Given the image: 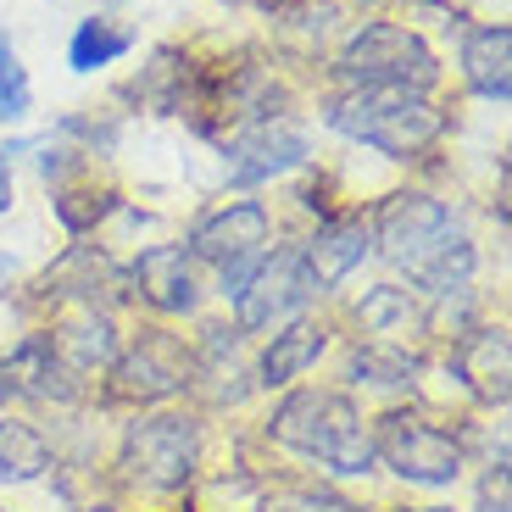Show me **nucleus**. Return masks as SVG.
I'll return each mask as SVG.
<instances>
[{
	"label": "nucleus",
	"mask_w": 512,
	"mask_h": 512,
	"mask_svg": "<svg viewBox=\"0 0 512 512\" xmlns=\"http://www.w3.org/2000/svg\"><path fill=\"white\" fill-rule=\"evenodd\" d=\"M184 373H190V362L179 357V346L162 340V334H151V340H140V346L117 362V396L156 401V396H167V390H179Z\"/></svg>",
	"instance_id": "obj_13"
},
{
	"label": "nucleus",
	"mask_w": 512,
	"mask_h": 512,
	"mask_svg": "<svg viewBox=\"0 0 512 512\" xmlns=\"http://www.w3.org/2000/svg\"><path fill=\"white\" fill-rule=\"evenodd\" d=\"M340 78L351 90H435L440 56L423 45V34L401 23H362L340 51Z\"/></svg>",
	"instance_id": "obj_4"
},
{
	"label": "nucleus",
	"mask_w": 512,
	"mask_h": 512,
	"mask_svg": "<svg viewBox=\"0 0 512 512\" xmlns=\"http://www.w3.org/2000/svg\"><path fill=\"white\" fill-rule=\"evenodd\" d=\"M362 329L379 334V340H396V334H412L423 323V312L412 307V295L396 290V284H379V290L362 295V307H357Z\"/></svg>",
	"instance_id": "obj_19"
},
{
	"label": "nucleus",
	"mask_w": 512,
	"mask_h": 512,
	"mask_svg": "<svg viewBox=\"0 0 512 512\" xmlns=\"http://www.w3.org/2000/svg\"><path fill=\"white\" fill-rule=\"evenodd\" d=\"M28 106H34V95H28V73H23V62H17L12 39L0 34V117L17 123V117H28Z\"/></svg>",
	"instance_id": "obj_21"
},
{
	"label": "nucleus",
	"mask_w": 512,
	"mask_h": 512,
	"mask_svg": "<svg viewBox=\"0 0 512 512\" xmlns=\"http://www.w3.org/2000/svg\"><path fill=\"white\" fill-rule=\"evenodd\" d=\"M318 357H323V329L301 318V323H290L284 334H273V346L262 351V368L256 373H262V384L273 390V384H295Z\"/></svg>",
	"instance_id": "obj_16"
},
{
	"label": "nucleus",
	"mask_w": 512,
	"mask_h": 512,
	"mask_svg": "<svg viewBox=\"0 0 512 512\" xmlns=\"http://www.w3.org/2000/svg\"><path fill=\"white\" fill-rule=\"evenodd\" d=\"M379 245L429 295H457L479 268L468 229L435 195H390V206H384V218H379Z\"/></svg>",
	"instance_id": "obj_1"
},
{
	"label": "nucleus",
	"mask_w": 512,
	"mask_h": 512,
	"mask_svg": "<svg viewBox=\"0 0 512 512\" xmlns=\"http://www.w3.org/2000/svg\"><path fill=\"white\" fill-rule=\"evenodd\" d=\"M268 229H273V218H268L262 201H229V206H218V212H206L190 229V256L229 268L240 256L262 251V245H268Z\"/></svg>",
	"instance_id": "obj_9"
},
{
	"label": "nucleus",
	"mask_w": 512,
	"mask_h": 512,
	"mask_svg": "<svg viewBox=\"0 0 512 512\" xmlns=\"http://www.w3.org/2000/svg\"><path fill=\"white\" fill-rule=\"evenodd\" d=\"M462 78H468L474 95L507 106L512 95V28L507 23L468 28V39H462Z\"/></svg>",
	"instance_id": "obj_12"
},
{
	"label": "nucleus",
	"mask_w": 512,
	"mask_h": 512,
	"mask_svg": "<svg viewBox=\"0 0 512 512\" xmlns=\"http://www.w3.org/2000/svg\"><path fill=\"white\" fill-rule=\"evenodd\" d=\"M323 123L357 145H373L390 162H418L446 134V117L418 90H351L340 101H329Z\"/></svg>",
	"instance_id": "obj_3"
},
{
	"label": "nucleus",
	"mask_w": 512,
	"mask_h": 512,
	"mask_svg": "<svg viewBox=\"0 0 512 512\" xmlns=\"http://www.w3.org/2000/svg\"><path fill=\"white\" fill-rule=\"evenodd\" d=\"M312 156L307 128L295 117H256L245 134L229 140V179L234 184H262V179H279L290 167H301Z\"/></svg>",
	"instance_id": "obj_8"
},
{
	"label": "nucleus",
	"mask_w": 512,
	"mask_h": 512,
	"mask_svg": "<svg viewBox=\"0 0 512 512\" xmlns=\"http://www.w3.org/2000/svg\"><path fill=\"white\" fill-rule=\"evenodd\" d=\"M45 468H51L45 435L23 418H0V479L6 485H23V479H39Z\"/></svg>",
	"instance_id": "obj_17"
},
{
	"label": "nucleus",
	"mask_w": 512,
	"mask_h": 512,
	"mask_svg": "<svg viewBox=\"0 0 512 512\" xmlns=\"http://www.w3.org/2000/svg\"><path fill=\"white\" fill-rule=\"evenodd\" d=\"M457 379L479 401H507V329H474L457 346Z\"/></svg>",
	"instance_id": "obj_14"
},
{
	"label": "nucleus",
	"mask_w": 512,
	"mask_h": 512,
	"mask_svg": "<svg viewBox=\"0 0 512 512\" xmlns=\"http://www.w3.org/2000/svg\"><path fill=\"white\" fill-rule=\"evenodd\" d=\"M373 457H384L401 479L412 485H451L462 474V446L440 429V423L418 418V412H390L379 418V435H373Z\"/></svg>",
	"instance_id": "obj_6"
},
{
	"label": "nucleus",
	"mask_w": 512,
	"mask_h": 512,
	"mask_svg": "<svg viewBox=\"0 0 512 512\" xmlns=\"http://www.w3.org/2000/svg\"><path fill=\"white\" fill-rule=\"evenodd\" d=\"M368 251H373V234L362 223H329L301 245V268H307L312 290H334L368 262Z\"/></svg>",
	"instance_id": "obj_11"
},
{
	"label": "nucleus",
	"mask_w": 512,
	"mask_h": 512,
	"mask_svg": "<svg viewBox=\"0 0 512 512\" xmlns=\"http://www.w3.org/2000/svg\"><path fill=\"white\" fill-rule=\"evenodd\" d=\"M12 206V156L0 151V212Z\"/></svg>",
	"instance_id": "obj_23"
},
{
	"label": "nucleus",
	"mask_w": 512,
	"mask_h": 512,
	"mask_svg": "<svg viewBox=\"0 0 512 512\" xmlns=\"http://www.w3.org/2000/svg\"><path fill=\"white\" fill-rule=\"evenodd\" d=\"M128 45H134V34L117 28L112 17H84L73 45H67V62H73V73H95V67H112Z\"/></svg>",
	"instance_id": "obj_18"
},
{
	"label": "nucleus",
	"mask_w": 512,
	"mask_h": 512,
	"mask_svg": "<svg viewBox=\"0 0 512 512\" xmlns=\"http://www.w3.org/2000/svg\"><path fill=\"white\" fill-rule=\"evenodd\" d=\"M134 284H140V295L156 312H195V301H201L195 262H190L184 245H151V251L134 262Z\"/></svg>",
	"instance_id": "obj_10"
},
{
	"label": "nucleus",
	"mask_w": 512,
	"mask_h": 512,
	"mask_svg": "<svg viewBox=\"0 0 512 512\" xmlns=\"http://www.w3.org/2000/svg\"><path fill=\"white\" fill-rule=\"evenodd\" d=\"M51 340V351L62 357V368L73 373H90V368H101V362H112L117 357V334H112V323L101 318L95 307H84L78 318H67L56 334H45Z\"/></svg>",
	"instance_id": "obj_15"
},
{
	"label": "nucleus",
	"mask_w": 512,
	"mask_h": 512,
	"mask_svg": "<svg viewBox=\"0 0 512 512\" xmlns=\"http://www.w3.org/2000/svg\"><path fill=\"white\" fill-rule=\"evenodd\" d=\"M357 379L379 384V390H401V384H412V357L390 340H379V346L357 351Z\"/></svg>",
	"instance_id": "obj_20"
},
{
	"label": "nucleus",
	"mask_w": 512,
	"mask_h": 512,
	"mask_svg": "<svg viewBox=\"0 0 512 512\" xmlns=\"http://www.w3.org/2000/svg\"><path fill=\"white\" fill-rule=\"evenodd\" d=\"M268 435L346 479L373 474V462H379L368 423H362V412L340 390H295V396H284L268 418Z\"/></svg>",
	"instance_id": "obj_2"
},
{
	"label": "nucleus",
	"mask_w": 512,
	"mask_h": 512,
	"mask_svg": "<svg viewBox=\"0 0 512 512\" xmlns=\"http://www.w3.org/2000/svg\"><path fill=\"white\" fill-rule=\"evenodd\" d=\"M312 279L301 268V251H279V256H262L256 273L245 279V290L234 295V323L245 334L256 329H273V323H290L295 312L312 301Z\"/></svg>",
	"instance_id": "obj_7"
},
{
	"label": "nucleus",
	"mask_w": 512,
	"mask_h": 512,
	"mask_svg": "<svg viewBox=\"0 0 512 512\" xmlns=\"http://www.w3.org/2000/svg\"><path fill=\"white\" fill-rule=\"evenodd\" d=\"M401 512H451V507H401Z\"/></svg>",
	"instance_id": "obj_24"
},
{
	"label": "nucleus",
	"mask_w": 512,
	"mask_h": 512,
	"mask_svg": "<svg viewBox=\"0 0 512 512\" xmlns=\"http://www.w3.org/2000/svg\"><path fill=\"white\" fill-rule=\"evenodd\" d=\"M201 462V429L179 412H156L140 418L123 440V468L145 490H179Z\"/></svg>",
	"instance_id": "obj_5"
},
{
	"label": "nucleus",
	"mask_w": 512,
	"mask_h": 512,
	"mask_svg": "<svg viewBox=\"0 0 512 512\" xmlns=\"http://www.w3.org/2000/svg\"><path fill=\"white\" fill-rule=\"evenodd\" d=\"M268 512H362V507L334 496V490H279V496H268Z\"/></svg>",
	"instance_id": "obj_22"
}]
</instances>
